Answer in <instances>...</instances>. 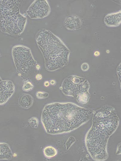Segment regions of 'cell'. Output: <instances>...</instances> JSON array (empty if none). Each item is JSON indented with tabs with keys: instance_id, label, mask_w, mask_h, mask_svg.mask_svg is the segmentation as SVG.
Instances as JSON below:
<instances>
[{
	"instance_id": "obj_17",
	"label": "cell",
	"mask_w": 121,
	"mask_h": 161,
	"mask_svg": "<svg viewBox=\"0 0 121 161\" xmlns=\"http://www.w3.org/2000/svg\"><path fill=\"white\" fill-rule=\"evenodd\" d=\"M36 95L39 99H44L48 98L49 96V94L46 92L39 91L36 92Z\"/></svg>"
},
{
	"instance_id": "obj_24",
	"label": "cell",
	"mask_w": 121,
	"mask_h": 161,
	"mask_svg": "<svg viewBox=\"0 0 121 161\" xmlns=\"http://www.w3.org/2000/svg\"><path fill=\"white\" fill-rule=\"evenodd\" d=\"M2 80L1 79V77H0V82H1Z\"/></svg>"
},
{
	"instance_id": "obj_20",
	"label": "cell",
	"mask_w": 121,
	"mask_h": 161,
	"mask_svg": "<svg viewBox=\"0 0 121 161\" xmlns=\"http://www.w3.org/2000/svg\"><path fill=\"white\" fill-rule=\"evenodd\" d=\"M44 85L45 87H47L50 85V83L48 81H45L44 83Z\"/></svg>"
},
{
	"instance_id": "obj_2",
	"label": "cell",
	"mask_w": 121,
	"mask_h": 161,
	"mask_svg": "<svg viewBox=\"0 0 121 161\" xmlns=\"http://www.w3.org/2000/svg\"><path fill=\"white\" fill-rule=\"evenodd\" d=\"M119 122L114 109L110 106H104L95 112L92 126L85 139L87 150L93 159L104 161L107 158L108 140L117 128Z\"/></svg>"
},
{
	"instance_id": "obj_9",
	"label": "cell",
	"mask_w": 121,
	"mask_h": 161,
	"mask_svg": "<svg viewBox=\"0 0 121 161\" xmlns=\"http://www.w3.org/2000/svg\"><path fill=\"white\" fill-rule=\"evenodd\" d=\"M15 91V86L11 80H2L0 82V105L6 103Z\"/></svg>"
},
{
	"instance_id": "obj_1",
	"label": "cell",
	"mask_w": 121,
	"mask_h": 161,
	"mask_svg": "<svg viewBox=\"0 0 121 161\" xmlns=\"http://www.w3.org/2000/svg\"><path fill=\"white\" fill-rule=\"evenodd\" d=\"M93 114L92 110L73 103L54 102L44 107L41 121L47 134H59L77 128L87 122Z\"/></svg>"
},
{
	"instance_id": "obj_13",
	"label": "cell",
	"mask_w": 121,
	"mask_h": 161,
	"mask_svg": "<svg viewBox=\"0 0 121 161\" xmlns=\"http://www.w3.org/2000/svg\"><path fill=\"white\" fill-rule=\"evenodd\" d=\"M13 156L9 145L6 143H0V160H10Z\"/></svg>"
},
{
	"instance_id": "obj_12",
	"label": "cell",
	"mask_w": 121,
	"mask_h": 161,
	"mask_svg": "<svg viewBox=\"0 0 121 161\" xmlns=\"http://www.w3.org/2000/svg\"><path fill=\"white\" fill-rule=\"evenodd\" d=\"M33 101V98L31 95L28 94L23 93L19 97L18 104L20 107L24 109H28L32 105Z\"/></svg>"
},
{
	"instance_id": "obj_19",
	"label": "cell",
	"mask_w": 121,
	"mask_h": 161,
	"mask_svg": "<svg viewBox=\"0 0 121 161\" xmlns=\"http://www.w3.org/2000/svg\"><path fill=\"white\" fill-rule=\"evenodd\" d=\"M35 78L37 80L39 81L42 79V76L41 74L38 73L36 75Z\"/></svg>"
},
{
	"instance_id": "obj_10",
	"label": "cell",
	"mask_w": 121,
	"mask_h": 161,
	"mask_svg": "<svg viewBox=\"0 0 121 161\" xmlns=\"http://www.w3.org/2000/svg\"><path fill=\"white\" fill-rule=\"evenodd\" d=\"M121 11L109 14L105 17L104 20L106 25L109 27H116L121 24Z\"/></svg>"
},
{
	"instance_id": "obj_8",
	"label": "cell",
	"mask_w": 121,
	"mask_h": 161,
	"mask_svg": "<svg viewBox=\"0 0 121 161\" xmlns=\"http://www.w3.org/2000/svg\"><path fill=\"white\" fill-rule=\"evenodd\" d=\"M21 4V0H0V17L8 16L20 11Z\"/></svg>"
},
{
	"instance_id": "obj_18",
	"label": "cell",
	"mask_w": 121,
	"mask_h": 161,
	"mask_svg": "<svg viewBox=\"0 0 121 161\" xmlns=\"http://www.w3.org/2000/svg\"><path fill=\"white\" fill-rule=\"evenodd\" d=\"M88 65L86 63H84L81 65V69L83 71H86L88 69Z\"/></svg>"
},
{
	"instance_id": "obj_3",
	"label": "cell",
	"mask_w": 121,
	"mask_h": 161,
	"mask_svg": "<svg viewBox=\"0 0 121 161\" xmlns=\"http://www.w3.org/2000/svg\"><path fill=\"white\" fill-rule=\"evenodd\" d=\"M36 40L44 57L46 70L54 71L67 63L70 50L51 31L45 29L40 30L36 35Z\"/></svg>"
},
{
	"instance_id": "obj_21",
	"label": "cell",
	"mask_w": 121,
	"mask_h": 161,
	"mask_svg": "<svg viewBox=\"0 0 121 161\" xmlns=\"http://www.w3.org/2000/svg\"><path fill=\"white\" fill-rule=\"evenodd\" d=\"M49 83L51 85H54L56 84V82L54 80H51L50 81Z\"/></svg>"
},
{
	"instance_id": "obj_11",
	"label": "cell",
	"mask_w": 121,
	"mask_h": 161,
	"mask_svg": "<svg viewBox=\"0 0 121 161\" xmlns=\"http://www.w3.org/2000/svg\"><path fill=\"white\" fill-rule=\"evenodd\" d=\"M64 24L68 29L74 30L80 28L81 23L80 19L77 16L72 15L66 18Z\"/></svg>"
},
{
	"instance_id": "obj_16",
	"label": "cell",
	"mask_w": 121,
	"mask_h": 161,
	"mask_svg": "<svg viewBox=\"0 0 121 161\" xmlns=\"http://www.w3.org/2000/svg\"><path fill=\"white\" fill-rule=\"evenodd\" d=\"M28 122L30 126L33 128H37L39 125V120L36 117H32L28 120Z\"/></svg>"
},
{
	"instance_id": "obj_22",
	"label": "cell",
	"mask_w": 121,
	"mask_h": 161,
	"mask_svg": "<svg viewBox=\"0 0 121 161\" xmlns=\"http://www.w3.org/2000/svg\"><path fill=\"white\" fill-rule=\"evenodd\" d=\"M99 54V52L98 51H95L94 53V55L96 56H98Z\"/></svg>"
},
{
	"instance_id": "obj_5",
	"label": "cell",
	"mask_w": 121,
	"mask_h": 161,
	"mask_svg": "<svg viewBox=\"0 0 121 161\" xmlns=\"http://www.w3.org/2000/svg\"><path fill=\"white\" fill-rule=\"evenodd\" d=\"M89 87V83L85 79L72 76L64 80L61 89L65 95L74 97L78 102L85 104L90 97Z\"/></svg>"
},
{
	"instance_id": "obj_14",
	"label": "cell",
	"mask_w": 121,
	"mask_h": 161,
	"mask_svg": "<svg viewBox=\"0 0 121 161\" xmlns=\"http://www.w3.org/2000/svg\"><path fill=\"white\" fill-rule=\"evenodd\" d=\"M43 153L45 156L46 157L51 158L56 155L57 151L54 147L51 146H48L44 148Z\"/></svg>"
},
{
	"instance_id": "obj_6",
	"label": "cell",
	"mask_w": 121,
	"mask_h": 161,
	"mask_svg": "<svg viewBox=\"0 0 121 161\" xmlns=\"http://www.w3.org/2000/svg\"><path fill=\"white\" fill-rule=\"evenodd\" d=\"M26 21V17L19 11L10 15L0 17V29L10 35L19 36L24 31Z\"/></svg>"
},
{
	"instance_id": "obj_15",
	"label": "cell",
	"mask_w": 121,
	"mask_h": 161,
	"mask_svg": "<svg viewBox=\"0 0 121 161\" xmlns=\"http://www.w3.org/2000/svg\"><path fill=\"white\" fill-rule=\"evenodd\" d=\"M34 88V86L31 82L28 81H25L22 87V89L25 92H28L32 90Z\"/></svg>"
},
{
	"instance_id": "obj_7",
	"label": "cell",
	"mask_w": 121,
	"mask_h": 161,
	"mask_svg": "<svg viewBox=\"0 0 121 161\" xmlns=\"http://www.w3.org/2000/svg\"><path fill=\"white\" fill-rule=\"evenodd\" d=\"M50 12V7L46 0H35L26 11L27 14L32 19L44 18Z\"/></svg>"
},
{
	"instance_id": "obj_4",
	"label": "cell",
	"mask_w": 121,
	"mask_h": 161,
	"mask_svg": "<svg viewBox=\"0 0 121 161\" xmlns=\"http://www.w3.org/2000/svg\"><path fill=\"white\" fill-rule=\"evenodd\" d=\"M14 62L19 76L23 79L31 77L38 64L29 48L22 45L14 46L12 50Z\"/></svg>"
},
{
	"instance_id": "obj_23",
	"label": "cell",
	"mask_w": 121,
	"mask_h": 161,
	"mask_svg": "<svg viewBox=\"0 0 121 161\" xmlns=\"http://www.w3.org/2000/svg\"><path fill=\"white\" fill-rule=\"evenodd\" d=\"M40 68V66L39 65L37 64L36 66V69L37 70H39Z\"/></svg>"
}]
</instances>
